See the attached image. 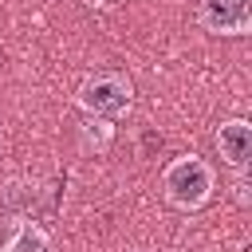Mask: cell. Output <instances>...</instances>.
<instances>
[{
    "label": "cell",
    "instance_id": "6da1fadb",
    "mask_svg": "<svg viewBox=\"0 0 252 252\" xmlns=\"http://www.w3.org/2000/svg\"><path fill=\"white\" fill-rule=\"evenodd\" d=\"M213 189H217V169L201 154H181V158L165 161V169H161V193H165V201L177 205V209H185V213L209 205Z\"/></svg>",
    "mask_w": 252,
    "mask_h": 252
},
{
    "label": "cell",
    "instance_id": "7a4b0ae2",
    "mask_svg": "<svg viewBox=\"0 0 252 252\" xmlns=\"http://www.w3.org/2000/svg\"><path fill=\"white\" fill-rule=\"evenodd\" d=\"M75 102H79L87 114L118 118V114L130 110V102H134V87H130V79L118 75V71H94V75H87V79L79 83Z\"/></svg>",
    "mask_w": 252,
    "mask_h": 252
},
{
    "label": "cell",
    "instance_id": "3957f363",
    "mask_svg": "<svg viewBox=\"0 0 252 252\" xmlns=\"http://www.w3.org/2000/svg\"><path fill=\"white\" fill-rule=\"evenodd\" d=\"M197 20L213 35H248L252 32V0H201Z\"/></svg>",
    "mask_w": 252,
    "mask_h": 252
},
{
    "label": "cell",
    "instance_id": "277c9868",
    "mask_svg": "<svg viewBox=\"0 0 252 252\" xmlns=\"http://www.w3.org/2000/svg\"><path fill=\"white\" fill-rule=\"evenodd\" d=\"M213 142H217V150H220V158H224L228 169L248 173V165H252V126L244 118H224L217 126Z\"/></svg>",
    "mask_w": 252,
    "mask_h": 252
},
{
    "label": "cell",
    "instance_id": "5b68a950",
    "mask_svg": "<svg viewBox=\"0 0 252 252\" xmlns=\"http://www.w3.org/2000/svg\"><path fill=\"white\" fill-rule=\"evenodd\" d=\"M114 142V126L110 118H98V114H87L79 122V150L83 154H106Z\"/></svg>",
    "mask_w": 252,
    "mask_h": 252
},
{
    "label": "cell",
    "instance_id": "8992f818",
    "mask_svg": "<svg viewBox=\"0 0 252 252\" xmlns=\"http://www.w3.org/2000/svg\"><path fill=\"white\" fill-rule=\"evenodd\" d=\"M0 252H55V244H51V236H47L35 220H20L16 232L8 236V244H4Z\"/></svg>",
    "mask_w": 252,
    "mask_h": 252
}]
</instances>
